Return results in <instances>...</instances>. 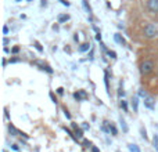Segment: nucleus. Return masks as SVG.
Here are the masks:
<instances>
[{"instance_id":"f704fd0d","label":"nucleus","mask_w":158,"mask_h":152,"mask_svg":"<svg viewBox=\"0 0 158 152\" xmlns=\"http://www.w3.org/2000/svg\"><path fill=\"white\" fill-rule=\"evenodd\" d=\"M18 58H11V60H10V62H18Z\"/></svg>"},{"instance_id":"4468645a","label":"nucleus","mask_w":158,"mask_h":152,"mask_svg":"<svg viewBox=\"0 0 158 152\" xmlns=\"http://www.w3.org/2000/svg\"><path fill=\"white\" fill-rule=\"evenodd\" d=\"M108 130H110V134H111V136H117V133H118L117 127H115L112 123H110V122H108Z\"/></svg>"},{"instance_id":"bb28decb","label":"nucleus","mask_w":158,"mask_h":152,"mask_svg":"<svg viewBox=\"0 0 158 152\" xmlns=\"http://www.w3.org/2000/svg\"><path fill=\"white\" fill-rule=\"evenodd\" d=\"M82 129H83V130H89V129H90L89 123H82Z\"/></svg>"},{"instance_id":"412c9836","label":"nucleus","mask_w":158,"mask_h":152,"mask_svg":"<svg viewBox=\"0 0 158 152\" xmlns=\"http://www.w3.org/2000/svg\"><path fill=\"white\" fill-rule=\"evenodd\" d=\"M140 134H142V137H143L144 140H147V131H146V129H144V127L140 129Z\"/></svg>"},{"instance_id":"b1692460","label":"nucleus","mask_w":158,"mask_h":152,"mask_svg":"<svg viewBox=\"0 0 158 152\" xmlns=\"http://www.w3.org/2000/svg\"><path fill=\"white\" fill-rule=\"evenodd\" d=\"M83 145H85V147H86V148H92V147H93V145H92V142H90L89 140H83Z\"/></svg>"},{"instance_id":"423d86ee","label":"nucleus","mask_w":158,"mask_h":152,"mask_svg":"<svg viewBox=\"0 0 158 152\" xmlns=\"http://www.w3.org/2000/svg\"><path fill=\"white\" fill-rule=\"evenodd\" d=\"M114 40L117 42L118 44H121V46H125V44H126V40L123 39V36L121 35V33H115V35H114Z\"/></svg>"},{"instance_id":"6ab92c4d","label":"nucleus","mask_w":158,"mask_h":152,"mask_svg":"<svg viewBox=\"0 0 158 152\" xmlns=\"http://www.w3.org/2000/svg\"><path fill=\"white\" fill-rule=\"evenodd\" d=\"M64 131H65V133H67V134H68V136H69V137H72V138H74V140H75V141H78V137H77V136H75V134H74V133H72V131H71V130H69V129L64 127Z\"/></svg>"},{"instance_id":"2f4dec72","label":"nucleus","mask_w":158,"mask_h":152,"mask_svg":"<svg viewBox=\"0 0 158 152\" xmlns=\"http://www.w3.org/2000/svg\"><path fill=\"white\" fill-rule=\"evenodd\" d=\"M58 2H61V4L67 6V7H68V6H69V3H68V2H67V0H58Z\"/></svg>"},{"instance_id":"39448f33","label":"nucleus","mask_w":158,"mask_h":152,"mask_svg":"<svg viewBox=\"0 0 158 152\" xmlns=\"http://www.w3.org/2000/svg\"><path fill=\"white\" fill-rule=\"evenodd\" d=\"M144 105L147 106L148 109H154V106H156V101H154L151 97H146L144 98Z\"/></svg>"},{"instance_id":"0eeeda50","label":"nucleus","mask_w":158,"mask_h":152,"mask_svg":"<svg viewBox=\"0 0 158 152\" xmlns=\"http://www.w3.org/2000/svg\"><path fill=\"white\" fill-rule=\"evenodd\" d=\"M35 65H39V66H40V69H43V71L49 72V74H53V69L50 68L47 64H43V62H40V61H35Z\"/></svg>"},{"instance_id":"72a5a7b5","label":"nucleus","mask_w":158,"mask_h":152,"mask_svg":"<svg viewBox=\"0 0 158 152\" xmlns=\"http://www.w3.org/2000/svg\"><path fill=\"white\" fill-rule=\"evenodd\" d=\"M90 150H92V152H100V150H98L97 147H92Z\"/></svg>"},{"instance_id":"20e7f679","label":"nucleus","mask_w":158,"mask_h":152,"mask_svg":"<svg viewBox=\"0 0 158 152\" xmlns=\"http://www.w3.org/2000/svg\"><path fill=\"white\" fill-rule=\"evenodd\" d=\"M74 98L77 101H83L87 98V93L85 91V90H78V91L74 93Z\"/></svg>"},{"instance_id":"c9c22d12","label":"nucleus","mask_w":158,"mask_h":152,"mask_svg":"<svg viewBox=\"0 0 158 152\" xmlns=\"http://www.w3.org/2000/svg\"><path fill=\"white\" fill-rule=\"evenodd\" d=\"M46 4H47L46 0H42V6H46Z\"/></svg>"},{"instance_id":"f3484780","label":"nucleus","mask_w":158,"mask_h":152,"mask_svg":"<svg viewBox=\"0 0 158 152\" xmlns=\"http://www.w3.org/2000/svg\"><path fill=\"white\" fill-rule=\"evenodd\" d=\"M129 151L131 152H140V148H139V145H136V144H129Z\"/></svg>"},{"instance_id":"7c9ffc66","label":"nucleus","mask_w":158,"mask_h":152,"mask_svg":"<svg viewBox=\"0 0 158 152\" xmlns=\"http://www.w3.org/2000/svg\"><path fill=\"white\" fill-rule=\"evenodd\" d=\"M57 93H58L60 95H63V94H64V89H63V87H58V89H57Z\"/></svg>"},{"instance_id":"a211bd4d","label":"nucleus","mask_w":158,"mask_h":152,"mask_svg":"<svg viewBox=\"0 0 158 152\" xmlns=\"http://www.w3.org/2000/svg\"><path fill=\"white\" fill-rule=\"evenodd\" d=\"M119 106L123 109V112H128V102H126L125 100H121V102H119Z\"/></svg>"},{"instance_id":"f257e3e1","label":"nucleus","mask_w":158,"mask_h":152,"mask_svg":"<svg viewBox=\"0 0 158 152\" xmlns=\"http://www.w3.org/2000/svg\"><path fill=\"white\" fill-rule=\"evenodd\" d=\"M154 71V62L150 60H146L143 61L142 64H140V74H142L143 76L151 74V72Z\"/></svg>"},{"instance_id":"1a4fd4ad","label":"nucleus","mask_w":158,"mask_h":152,"mask_svg":"<svg viewBox=\"0 0 158 152\" xmlns=\"http://www.w3.org/2000/svg\"><path fill=\"white\" fill-rule=\"evenodd\" d=\"M82 4H83V7H85V10L87 11V14H89V17L92 18V14H93V11H92V7L89 6V3H87V0H82Z\"/></svg>"},{"instance_id":"f03ea898","label":"nucleus","mask_w":158,"mask_h":152,"mask_svg":"<svg viewBox=\"0 0 158 152\" xmlns=\"http://www.w3.org/2000/svg\"><path fill=\"white\" fill-rule=\"evenodd\" d=\"M144 36L148 39H153L158 36V26L156 24H148L144 28Z\"/></svg>"},{"instance_id":"9b49d317","label":"nucleus","mask_w":158,"mask_h":152,"mask_svg":"<svg viewBox=\"0 0 158 152\" xmlns=\"http://www.w3.org/2000/svg\"><path fill=\"white\" fill-rule=\"evenodd\" d=\"M132 106H133V111L137 112V109H139V98L137 97L132 98Z\"/></svg>"},{"instance_id":"dca6fc26","label":"nucleus","mask_w":158,"mask_h":152,"mask_svg":"<svg viewBox=\"0 0 158 152\" xmlns=\"http://www.w3.org/2000/svg\"><path fill=\"white\" fill-rule=\"evenodd\" d=\"M118 97L119 98L125 97V91H123V83L122 82H121V86H119V89H118Z\"/></svg>"},{"instance_id":"393cba45","label":"nucleus","mask_w":158,"mask_h":152,"mask_svg":"<svg viewBox=\"0 0 158 152\" xmlns=\"http://www.w3.org/2000/svg\"><path fill=\"white\" fill-rule=\"evenodd\" d=\"M139 95H140V97H144V98H146V97H147V93H146L143 89H140V90H139Z\"/></svg>"},{"instance_id":"a878e982","label":"nucleus","mask_w":158,"mask_h":152,"mask_svg":"<svg viewBox=\"0 0 158 152\" xmlns=\"http://www.w3.org/2000/svg\"><path fill=\"white\" fill-rule=\"evenodd\" d=\"M64 115H65L67 119H71V114L68 112V109H67V108H64Z\"/></svg>"},{"instance_id":"6e6552de","label":"nucleus","mask_w":158,"mask_h":152,"mask_svg":"<svg viewBox=\"0 0 158 152\" xmlns=\"http://www.w3.org/2000/svg\"><path fill=\"white\" fill-rule=\"evenodd\" d=\"M71 126H72V129L75 130V134H77V137L78 138H81V137H83V131H82V129L81 127H78V125L77 123H74L72 122L71 123Z\"/></svg>"},{"instance_id":"9d476101","label":"nucleus","mask_w":158,"mask_h":152,"mask_svg":"<svg viewBox=\"0 0 158 152\" xmlns=\"http://www.w3.org/2000/svg\"><path fill=\"white\" fill-rule=\"evenodd\" d=\"M8 131H10V134H11V136H19V131L17 130V129H15V126H14V125H11V123H10V125H8Z\"/></svg>"},{"instance_id":"c85d7f7f","label":"nucleus","mask_w":158,"mask_h":152,"mask_svg":"<svg viewBox=\"0 0 158 152\" xmlns=\"http://www.w3.org/2000/svg\"><path fill=\"white\" fill-rule=\"evenodd\" d=\"M11 150H13V151H19V147L17 144H13V145H11Z\"/></svg>"},{"instance_id":"2eb2a0df","label":"nucleus","mask_w":158,"mask_h":152,"mask_svg":"<svg viewBox=\"0 0 158 152\" xmlns=\"http://www.w3.org/2000/svg\"><path fill=\"white\" fill-rule=\"evenodd\" d=\"M89 49H90V44L89 43H83V44H81V46H79V51H81V53L87 51Z\"/></svg>"},{"instance_id":"e433bc0d","label":"nucleus","mask_w":158,"mask_h":152,"mask_svg":"<svg viewBox=\"0 0 158 152\" xmlns=\"http://www.w3.org/2000/svg\"><path fill=\"white\" fill-rule=\"evenodd\" d=\"M15 2H21V0H15Z\"/></svg>"},{"instance_id":"473e14b6","label":"nucleus","mask_w":158,"mask_h":152,"mask_svg":"<svg viewBox=\"0 0 158 152\" xmlns=\"http://www.w3.org/2000/svg\"><path fill=\"white\" fill-rule=\"evenodd\" d=\"M96 40H97V42H101V35H100V32H97V35H96Z\"/></svg>"},{"instance_id":"cd10ccee","label":"nucleus","mask_w":158,"mask_h":152,"mask_svg":"<svg viewBox=\"0 0 158 152\" xmlns=\"http://www.w3.org/2000/svg\"><path fill=\"white\" fill-rule=\"evenodd\" d=\"M18 51H19V47H13V49H11V53H13V54H17Z\"/></svg>"},{"instance_id":"4be33fe9","label":"nucleus","mask_w":158,"mask_h":152,"mask_svg":"<svg viewBox=\"0 0 158 152\" xmlns=\"http://www.w3.org/2000/svg\"><path fill=\"white\" fill-rule=\"evenodd\" d=\"M35 47H36V50H38L39 53H42V51H43V47L40 46V43H39V42H35Z\"/></svg>"},{"instance_id":"4c0bfd02","label":"nucleus","mask_w":158,"mask_h":152,"mask_svg":"<svg viewBox=\"0 0 158 152\" xmlns=\"http://www.w3.org/2000/svg\"><path fill=\"white\" fill-rule=\"evenodd\" d=\"M28 2H31V0H28Z\"/></svg>"},{"instance_id":"7ed1b4c3","label":"nucleus","mask_w":158,"mask_h":152,"mask_svg":"<svg viewBox=\"0 0 158 152\" xmlns=\"http://www.w3.org/2000/svg\"><path fill=\"white\" fill-rule=\"evenodd\" d=\"M147 7L151 13L158 14V0H147Z\"/></svg>"},{"instance_id":"f8f14e48","label":"nucleus","mask_w":158,"mask_h":152,"mask_svg":"<svg viewBox=\"0 0 158 152\" xmlns=\"http://www.w3.org/2000/svg\"><path fill=\"white\" fill-rule=\"evenodd\" d=\"M58 22H60V24H63V22H67L69 19V15L68 14H60V15H58Z\"/></svg>"},{"instance_id":"c756f323","label":"nucleus","mask_w":158,"mask_h":152,"mask_svg":"<svg viewBox=\"0 0 158 152\" xmlns=\"http://www.w3.org/2000/svg\"><path fill=\"white\" fill-rule=\"evenodd\" d=\"M3 33H4V35H7V33H8V26H7V25H4V26H3Z\"/></svg>"},{"instance_id":"ddd939ff","label":"nucleus","mask_w":158,"mask_h":152,"mask_svg":"<svg viewBox=\"0 0 158 152\" xmlns=\"http://www.w3.org/2000/svg\"><path fill=\"white\" fill-rule=\"evenodd\" d=\"M119 123H121V126H122V130H123V133H128V125H126V122H125V119H123L122 116H119Z\"/></svg>"},{"instance_id":"aec40b11","label":"nucleus","mask_w":158,"mask_h":152,"mask_svg":"<svg viewBox=\"0 0 158 152\" xmlns=\"http://www.w3.org/2000/svg\"><path fill=\"white\" fill-rule=\"evenodd\" d=\"M153 145H154V148H156V151L158 152V134H154V137H153Z\"/></svg>"},{"instance_id":"58836bf2","label":"nucleus","mask_w":158,"mask_h":152,"mask_svg":"<svg viewBox=\"0 0 158 152\" xmlns=\"http://www.w3.org/2000/svg\"><path fill=\"white\" fill-rule=\"evenodd\" d=\"M117 152H119V151H117Z\"/></svg>"},{"instance_id":"5701e85b","label":"nucleus","mask_w":158,"mask_h":152,"mask_svg":"<svg viewBox=\"0 0 158 152\" xmlns=\"http://www.w3.org/2000/svg\"><path fill=\"white\" fill-rule=\"evenodd\" d=\"M107 54H108L110 57L112 58V60H115V58H117V54H115V51H111V50H108V51H107Z\"/></svg>"}]
</instances>
